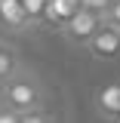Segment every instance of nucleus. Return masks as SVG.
<instances>
[{
    "label": "nucleus",
    "mask_w": 120,
    "mask_h": 123,
    "mask_svg": "<svg viewBox=\"0 0 120 123\" xmlns=\"http://www.w3.org/2000/svg\"><path fill=\"white\" fill-rule=\"evenodd\" d=\"M0 105L15 114H31L46 108V89L40 77L31 74L28 68H19L6 83H0Z\"/></svg>",
    "instance_id": "f257e3e1"
},
{
    "label": "nucleus",
    "mask_w": 120,
    "mask_h": 123,
    "mask_svg": "<svg viewBox=\"0 0 120 123\" xmlns=\"http://www.w3.org/2000/svg\"><path fill=\"white\" fill-rule=\"evenodd\" d=\"M114 123H120V114H117V117H114Z\"/></svg>",
    "instance_id": "ddd939ff"
},
{
    "label": "nucleus",
    "mask_w": 120,
    "mask_h": 123,
    "mask_svg": "<svg viewBox=\"0 0 120 123\" xmlns=\"http://www.w3.org/2000/svg\"><path fill=\"white\" fill-rule=\"evenodd\" d=\"M83 49H86L95 62H120V28H114V25L105 22V25L89 37V43L83 46Z\"/></svg>",
    "instance_id": "7ed1b4c3"
},
{
    "label": "nucleus",
    "mask_w": 120,
    "mask_h": 123,
    "mask_svg": "<svg viewBox=\"0 0 120 123\" xmlns=\"http://www.w3.org/2000/svg\"><path fill=\"white\" fill-rule=\"evenodd\" d=\"M77 9H80V0H46V9H43L40 22L52 25V28H62Z\"/></svg>",
    "instance_id": "20e7f679"
},
{
    "label": "nucleus",
    "mask_w": 120,
    "mask_h": 123,
    "mask_svg": "<svg viewBox=\"0 0 120 123\" xmlns=\"http://www.w3.org/2000/svg\"><path fill=\"white\" fill-rule=\"evenodd\" d=\"M0 123H19V114L15 111H9V108L0 105Z\"/></svg>",
    "instance_id": "f8f14e48"
},
{
    "label": "nucleus",
    "mask_w": 120,
    "mask_h": 123,
    "mask_svg": "<svg viewBox=\"0 0 120 123\" xmlns=\"http://www.w3.org/2000/svg\"><path fill=\"white\" fill-rule=\"evenodd\" d=\"M95 111L105 120H114L120 114V83H105L95 92Z\"/></svg>",
    "instance_id": "39448f33"
},
{
    "label": "nucleus",
    "mask_w": 120,
    "mask_h": 123,
    "mask_svg": "<svg viewBox=\"0 0 120 123\" xmlns=\"http://www.w3.org/2000/svg\"><path fill=\"white\" fill-rule=\"evenodd\" d=\"M19 68H22V59H19L15 46H9V43L0 40V83H6Z\"/></svg>",
    "instance_id": "0eeeda50"
},
{
    "label": "nucleus",
    "mask_w": 120,
    "mask_h": 123,
    "mask_svg": "<svg viewBox=\"0 0 120 123\" xmlns=\"http://www.w3.org/2000/svg\"><path fill=\"white\" fill-rule=\"evenodd\" d=\"M22 9H25V15H28V22L34 25V22H40V18H43L46 0H22Z\"/></svg>",
    "instance_id": "6e6552de"
},
{
    "label": "nucleus",
    "mask_w": 120,
    "mask_h": 123,
    "mask_svg": "<svg viewBox=\"0 0 120 123\" xmlns=\"http://www.w3.org/2000/svg\"><path fill=\"white\" fill-rule=\"evenodd\" d=\"M108 3H111V0H80V6H83V9H92V12H105Z\"/></svg>",
    "instance_id": "9b49d317"
},
{
    "label": "nucleus",
    "mask_w": 120,
    "mask_h": 123,
    "mask_svg": "<svg viewBox=\"0 0 120 123\" xmlns=\"http://www.w3.org/2000/svg\"><path fill=\"white\" fill-rule=\"evenodd\" d=\"M19 123H52L46 111H31V114H19Z\"/></svg>",
    "instance_id": "9d476101"
},
{
    "label": "nucleus",
    "mask_w": 120,
    "mask_h": 123,
    "mask_svg": "<svg viewBox=\"0 0 120 123\" xmlns=\"http://www.w3.org/2000/svg\"><path fill=\"white\" fill-rule=\"evenodd\" d=\"M0 25L13 31H22L31 25L25 9H22V0H0Z\"/></svg>",
    "instance_id": "423d86ee"
},
{
    "label": "nucleus",
    "mask_w": 120,
    "mask_h": 123,
    "mask_svg": "<svg viewBox=\"0 0 120 123\" xmlns=\"http://www.w3.org/2000/svg\"><path fill=\"white\" fill-rule=\"evenodd\" d=\"M102 15H105V22H108V25L120 28V0H111V3H108V9H105Z\"/></svg>",
    "instance_id": "1a4fd4ad"
},
{
    "label": "nucleus",
    "mask_w": 120,
    "mask_h": 123,
    "mask_svg": "<svg viewBox=\"0 0 120 123\" xmlns=\"http://www.w3.org/2000/svg\"><path fill=\"white\" fill-rule=\"evenodd\" d=\"M102 25H105V15L102 12H92V9H83V6H80L59 31H62V37H65L71 46H86L89 37L102 28Z\"/></svg>",
    "instance_id": "f03ea898"
}]
</instances>
